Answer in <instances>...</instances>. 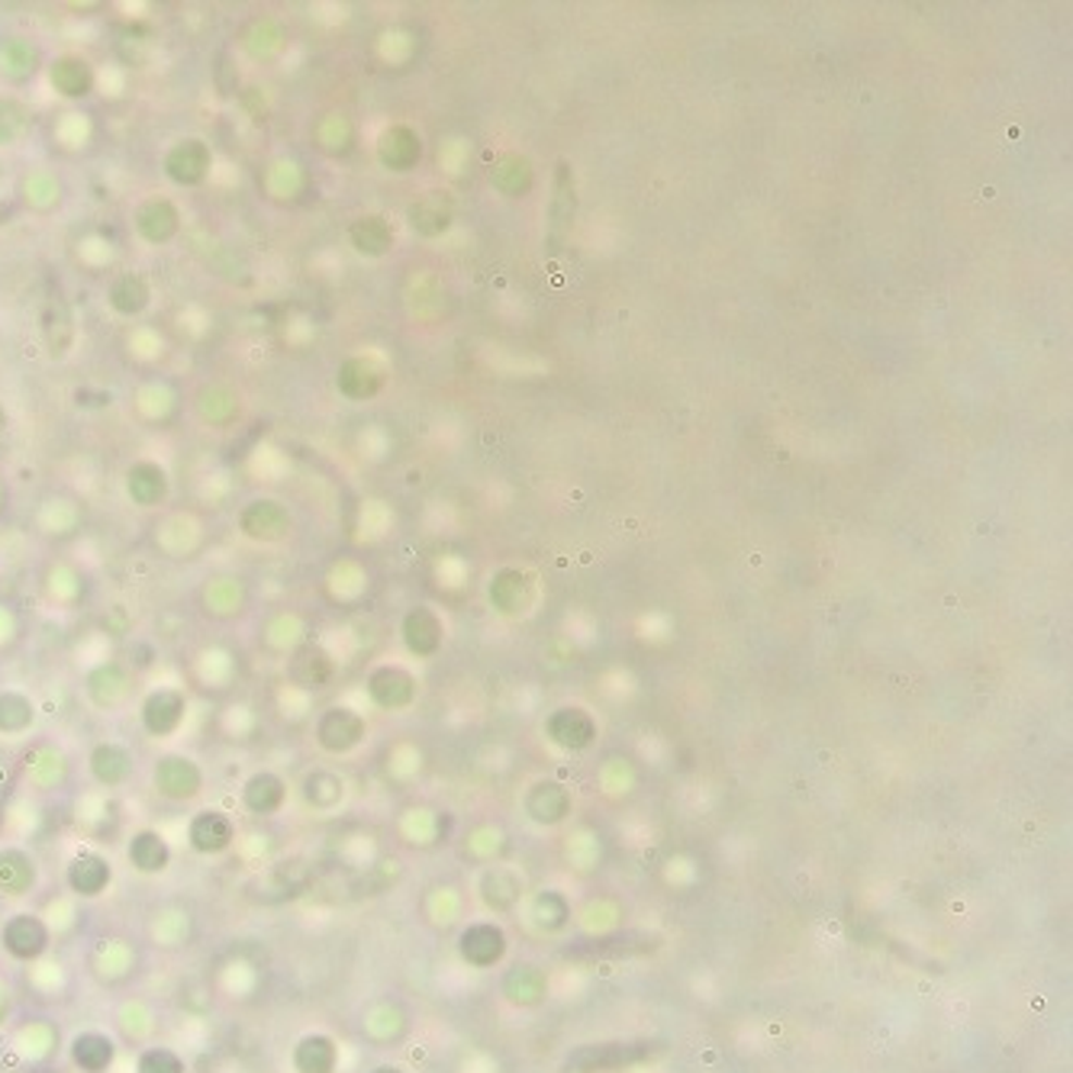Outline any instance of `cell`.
<instances>
[{"mask_svg": "<svg viewBox=\"0 0 1073 1073\" xmlns=\"http://www.w3.org/2000/svg\"><path fill=\"white\" fill-rule=\"evenodd\" d=\"M152 787L169 803H190L203 794V768L180 751H165L152 764Z\"/></svg>", "mask_w": 1073, "mask_h": 1073, "instance_id": "6da1fadb", "label": "cell"}, {"mask_svg": "<svg viewBox=\"0 0 1073 1073\" xmlns=\"http://www.w3.org/2000/svg\"><path fill=\"white\" fill-rule=\"evenodd\" d=\"M210 172H213V149L200 136H180L162 155V175L184 190L207 184Z\"/></svg>", "mask_w": 1073, "mask_h": 1073, "instance_id": "7a4b0ae2", "label": "cell"}, {"mask_svg": "<svg viewBox=\"0 0 1073 1073\" xmlns=\"http://www.w3.org/2000/svg\"><path fill=\"white\" fill-rule=\"evenodd\" d=\"M236 526H239V533L249 538V541H259V545H277V541H284V538L290 536L294 520H290L287 503H280V500H274V497H252V500L239 510Z\"/></svg>", "mask_w": 1073, "mask_h": 1073, "instance_id": "3957f363", "label": "cell"}, {"mask_svg": "<svg viewBox=\"0 0 1073 1073\" xmlns=\"http://www.w3.org/2000/svg\"><path fill=\"white\" fill-rule=\"evenodd\" d=\"M187 719V697L178 687H155L139 703V725L149 738L178 735Z\"/></svg>", "mask_w": 1073, "mask_h": 1073, "instance_id": "277c9868", "label": "cell"}, {"mask_svg": "<svg viewBox=\"0 0 1073 1073\" xmlns=\"http://www.w3.org/2000/svg\"><path fill=\"white\" fill-rule=\"evenodd\" d=\"M180 207L172 197L152 194L133 210V229L146 246H169L180 233Z\"/></svg>", "mask_w": 1073, "mask_h": 1073, "instance_id": "5b68a950", "label": "cell"}, {"mask_svg": "<svg viewBox=\"0 0 1073 1073\" xmlns=\"http://www.w3.org/2000/svg\"><path fill=\"white\" fill-rule=\"evenodd\" d=\"M236 845V822L223 809H200L187 822V848L200 858H220Z\"/></svg>", "mask_w": 1073, "mask_h": 1073, "instance_id": "8992f818", "label": "cell"}, {"mask_svg": "<svg viewBox=\"0 0 1073 1073\" xmlns=\"http://www.w3.org/2000/svg\"><path fill=\"white\" fill-rule=\"evenodd\" d=\"M123 490L126 500L139 510H159L169 494H172V477L165 471V464L152 461V458H139L126 467L123 474Z\"/></svg>", "mask_w": 1073, "mask_h": 1073, "instance_id": "52a82bcc", "label": "cell"}, {"mask_svg": "<svg viewBox=\"0 0 1073 1073\" xmlns=\"http://www.w3.org/2000/svg\"><path fill=\"white\" fill-rule=\"evenodd\" d=\"M46 68L42 49L39 42H33L29 36L10 33L0 36V82L10 88H26L29 82H36V75Z\"/></svg>", "mask_w": 1073, "mask_h": 1073, "instance_id": "ba28073f", "label": "cell"}, {"mask_svg": "<svg viewBox=\"0 0 1073 1073\" xmlns=\"http://www.w3.org/2000/svg\"><path fill=\"white\" fill-rule=\"evenodd\" d=\"M0 945L16 961H36L49 951V925L36 912H13L0 928Z\"/></svg>", "mask_w": 1073, "mask_h": 1073, "instance_id": "9c48e42d", "label": "cell"}, {"mask_svg": "<svg viewBox=\"0 0 1073 1073\" xmlns=\"http://www.w3.org/2000/svg\"><path fill=\"white\" fill-rule=\"evenodd\" d=\"M654 1045L648 1041H635V1045H623V1041H613V1045H584L577 1048L567 1061H564V1071L567 1073H603V1071H616L623 1064H635L641 1058L651 1055Z\"/></svg>", "mask_w": 1073, "mask_h": 1073, "instance_id": "30bf717a", "label": "cell"}, {"mask_svg": "<svg viewBox=\"0 0 1073 1073\" xmlns=\"http://www.w3.org/2000/svg\"><path fill=\"white\" fill-rule=\"evenodd\" d=\"M367 725L364 719L349 710V707H329L326 713L316 719V745L326 754H349L364 741Z\"/></svg>", "mask_w": 1073, "mask_h": 1073, "instance_id": "8fae6325", "label": "cell"}, {"mask_svg": "<svg viewBox=\"0 0 1073 1073\" xmlns=\"http://www.w3.org/2000/svg\"><path fill=\"white\" fill-rule=\"evenodd\" d=\"M49 88L55 90L62 100H88L97 88V68L93 62L78 55V52H62L46 65Z\"/></svg>", "mask_w": 1073, "mask_h": 1073, "instance_id": "7c38bea8", "label": "cell"}, {"mask_svg": "<svg viewBox=\"0 0 1073 1073\" xmlns=\"http://www.w3.org/2000/svg\"><path fill=\"white\" fill-rule=\"evenodd\" d=\"M110 884H113V864L107 854H100L93 848L78 851L65 868V887L82 899L103 896L110 890Z\"/></svg>", "mask_w": 1073, "mask_h": 1073, "instance_id": "4fadbf2b", "label": "cell"}, {"mask_svg": "<svg viewBox=\"0 0 1073 1073\" xmlns=\"http://www.w3.org/2000/svg\"><path fill=\"white\" fill-rule=\"evenodd\" d=\"M126 861L136 874L142 877H162L172 861H175V851L169 845V838L155 828H139L129 835L126 841Z\"/></svg>", "mask_w": 1073, "mask_h": 1073, "instance_id": "5bb4252c", "label": "cell"}, {"mask_svg": "<svg viewBox=\"0 0 1073 1073\" xmlns=\"http://www.w3.org/2000/svg\"><path fill=\"white\" fill-rule=\"evenodd\" d=\"M133 687V671L120 661H103L90 667L85 677V694L97 710H116L126 703Z\"/></svg>", "mask_w": 1073, "mask_h": 1073, "instance_id": "9a60e30c", "label": "cell"}, {"mask_svg": "<svg viewBox=\"0 0 1073 1073\" xmlns=\"http://www.w3.org/2000/svg\"><path fill=\"white\" fill-rule=\"evenodd\" d=\"M88 774L93 777V784H100L107 790H116V787L129 784V777L136 774V758L126 745L100 741V745L90 748Z\"/></svg>", "mask_w": 1073, "mask_h": 1073, "instance_id": "2e32d148", "label": "cell"}, {"mask_svg": "<svg viewBox=\"0 0 1073 1073\" xmlns=\"http://www.w3.org/2000/svg\"><path fill=\"white\" fill-rule=\"evenodd\" d=\"M239 803L259 819L277 815L287 806V781L277 771H255L252 777H246Z\"/></svg>", "mask_w": 1073, "mask_h": 1073, "instance_id": "e0dca14e", "label": "cell"}, {"mask_svg": "<svg viewBox=\"0 0 1073 1073\" xmlns=\"http://www.w3.org/2000/svg\"><path fill=\"white\" fill-rule=\"evenodd\" d=\"M149 303H152V287L139 271H123L107 287V307L123 320L142 316L149 310Z\"/></svg>", "mask_w": 1073, "mask_h": 1073, "instance_id": "ac0fdd59", "label": "cell"}, {"mask_svg": "<svg viewBox=\"0 0 1073 1073\" xmlns=\"http://www.w3.org/2000/svg\"><path fill=\"white\" fill-rule=\"evenodd\" d=\"M367 694H371V700H374L380 710H403V707L413 703V697H416V684H413V677H410L403 667H390V664H384V667L371 671V677H367Z\"/></svg>", "mask_w": 1073, "mask_h": 1073, "instance_id": "d6986e66", "label": "cell"}, {"mask_svg": "<svg viewBox=\"0 0 1073 1073\" xmlns=\"http://www.w3.org/2000/svg\"><path fill=\"white\" fill-rule=\"evenodd\" d=\"M287 677L303 690H323L333 681V661L320 645L303 641L287 661Z\"/></svg>", "mask_w": 1073, "mask_h": 1073, "instance_id": "ffe728a7", "label": "cell"}, {"mask_svg": "<svg viewBox=\"0 0 1073 1073\" xmlns=\"http://www.w3.org/2000/svg\"><path fill=\"white\" fill-rule=\"evenodd\" d=\"M39 884V868L23 848H0V894L29 896Z\"/></svg>", "mask_w": 1073, "mask_h": 1073, "instance_id": "44dd1931", "label": "cell"}, {"mask_svg": "<svg viewBox=\"0 0 1073 1073\" xmlns=\"http://www.w3.org/2000/svg\"><path fill=\"white\" fill-rule=\"evenodd\" d=\"M380 384H384V374H380V367L371 358H349L336 371V387L349 400H367V397H374L380 390Z\"/></svg>", "mask_w": 1073, "mask_h": 1073, "instance_id": "7402d4cb", "label": "cell"}, {"mask_svg": "<svg viewBox=\"0 0 1073 1073\" xmlns=\"http://www.w3.org/2000/svg\"><path fill=\"white\" fill-rule=\"evenodd\" d=\"M42 339L55 358L65 355L75 342V320H72V310L62 300V294L49 297V303L42 307Z\"/></svg>", "mask_w": 1073, "mask_h": 1073, "instance_id": "603a6c76", "label": "cell"}, {"mask_svg": "<svg viewBox=\"0 0 1073 1073\" xmlns=\"http://www.w3.org/2000/svg\"><path fill=\"white\" fill-rule=\"evenodd\" d=\"M420 136L407 126H394L380 136L377 155L390 172H410L420 162Z\"/></svg>", "mask_w": 1073, "mask_h": 1073, "instance_id": "cb8c5ba5", "label": "cell"}, {"mask_svg": "<svg viewBox=\"0 0 1073 1073\" xmlns=\"http://www.w3.org/2000/svg\"><path fill=\"white\" fill-rule=\"evenodd\" d=\"M197 413L207 426L226 429L239 420V397L223 384H210L197 394Z\"/></svg>", "mask_w": 1073, "mask_h": 1073, "instance_id": "d4e9b609", "label": "cell"}, {"mask_svg": "<svg viewBox=\"0 0 1073 1073\" xmlns=\"http://www.w3.org/2000/svg\"><path fill=\"white\" fill-rule=\"evenodd\" d=\"M507 941H503V932L494 928V925H471L464 935H461V958L474 968H487V964H497L500 955H503Z\"/></svg>", "mask_w": 1073, "mask_h": 1073, "instance_id": "484cf974", "label": "cell"}, {"mask_svg": "<svg viewBox=\"0 0 1073 1073\" xmlns=\"http://www.w3.org/2000/svg\"><path fill=\"white\" fill-rule=\"evenodd\" d=\"M349 242L361 255L377 259L394 246V229L384 216H358L355 223L349 226Z\"/></svg>", "mask_w": 1073, "mask_h": 1073, "instance_id": "4316f807", "label": "cell"}, {"mask_svg": "<svg viewBox=\"0 0 1073 1073\" xmlns=\"http://www.w3.org/2000/svg\"><path fill=\"white\" fill-rule=\"evenodd\" d=\"M403 641L413 654H433L442 641V623L426 607H420L403 620Z\"/></svg>", "mask_w": 1073, "mask_h": 1073, "instance_id": "83f0119b", "label": "cell"}, {"mask_svg": "<svg viewBox=\"0 0 1073 1073\" xmlns=\"http://www.w3.org/2000/svg\"><path fill=\"white\" fill-rule=\"evenodd\" d=\"M113 1058H116V1048L100 1032H85L72 1041V1061L85 1073H103L113 1064Z\"/></svg>", "mask_w": 1073, "mask_h": 1073, "instance_id": "f1b7e54d", "label": "cell"}, {"mask_svg": "<svg viewBox=\"0 0 1073 1073\" xmlns=\"http://www.w3.org/2000/svg\"><path fill=\"white\" fill-rule=\"evenodd\" d=\"M62 180L55 178V172H29L23 184H20V197L29 210L36 213H49L62 203Z\"/></svg>", "mask_w": 1073, "mask_h": 1073, "instance_id": "f546056e", "label": "cell"}, {"mask_svg": "<svg viewBox=\"0 0 1073 1073\" xmlns=\"http://www.w3.org/2000/svg\"><path fill=\"white\" fill-rule=\"evenodd\" d=\"M36 703L20 690H0V735H26L36 725Z\"/></svg>", "mask_w": 1073, "mask_h": 1073, "instance_id": "4dcf8cb0", "label": "cell"}, {"mask_svg": "<svg viewBox=\"0 0 1073 1073\" xmlns=\"http://www.w3.org/2000/svg\"><path fill=\"white\" fill-rule=\"evenodd\" d=\"M297 1073H333L336 1071V1045L326 1035H307L294 1048Z\"/></svg>", "mask_w": 1073, "mask_h": 1073, "instance_id": "1f68e13d", "label": "cell"}, {"mask_svg": "<svg viewBox=\"0 0 1073 1073\" xmlns=\"http://www.w3.org/2000/svg\"><path fill=\"white\" fill-rule=\"evenodd\" d=\"M242 42H246V52L255 62H269V59H274L284 49V26L277 20H271V16H262V20H255L246 29Z\"/></svg>", "mask_w": 1073, "mask_h": 1073, "instance_id": "d6a6232c", "label": "cell"}, {"mask_svg": "<svg viewBox=\"0 0 1073 1073\" xmlns=\"http://www.w3.org/2000/svg\"><path fill=\"white\" fill-rule=\"evenodd\" d=\"M33 113L16 97H0V149H10L29 136Z\"/></svg>", "mask_w": 1073, "mask_h": 1073, "instance_id": "836d02e7", "label": "cell"}, {"mask_svg": "<svg viewBox=\"0 0 1073 1073\" xmlns=\"http://www.w3.org/2000/svg\"><path fill=\"white\" fill-rule=\"evenodd\" d=\"M342 794H346V784L329 771H313L303 781V800L313 809H333L342 800Z\"/></svg>", "mask_w": 1073, "mask_h": 1073, "instance_id": "e575fe53", "label": "cell"}, {"mask_svg": "<svg viewBox=\"0 0 1073 1073\" xmlns=\"http://www.w3.org/2000/svg\"><path fill=\"white\" fill-rule=\"evenodd\" d=\"M136 1073H184V1061L169 1048H152L139 1058Z\"/></svg>", "mask_w": 1073, "mask_h": 1073, "instance_id": "d590c367", "label": "cell"}, {"mask_svg": "<svg viewBox=\"0 0 1073 1073\" xmlns=\"http://www.w3.org/2000/svg\"><path fill=\"white\" fill-rule=\"evenodd\" d=\"M13 213H16V203H10V200L3 203V200H0V226H3V223H10V220H13Z\"/></svg>", "mask_w": 1073, "mask_h": 1073, "instance_id": "8d00e7d4", "label": "cell"}, {"mask_svg": "<svg viewBox=\"0 0 1073 1073\" xmlns=\"http://www.w3.org/2000/svg\"><path fill=\"white\" fill-rule=\"evenodd\" d=\"M3 429H7V410H3V403H0V436H3Z\"/></svg>", "mask_w": 1073, "mask_h": 1073, "instance_id": "74e56055", "label": "cell"}, {"mask_svg": "<svg viewBox=\"0 0 1073 1073\" xmlns=\"http://www.w3.org/2000/svg\"><path fill=\"white\" fill-rule=\"evenodd\" d=\"M374 1073H403V1071H397V1068H377Z\"/></svg>", "mask_w": 1073, "mask_h": 1073, "instance_id": "f35d334b", "label": "cell"}]
</instances>
